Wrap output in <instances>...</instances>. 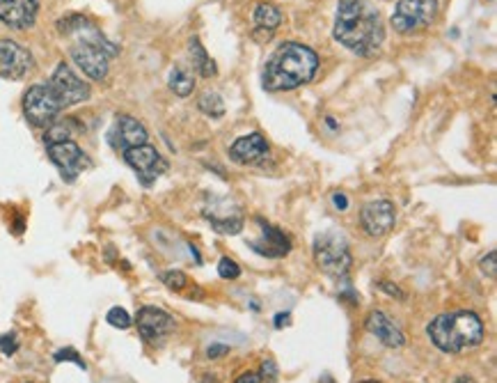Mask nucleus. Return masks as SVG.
<instances>
[{"instance_id": "obj_1", "label": "nucleus", "mask_w": 497, "mask_h": 383, "mask_svg": "<svg viewBox=\"0 0 497 383\" xmlns=\"http://www.w3.org/2000/svg\"><path fill=\"white\" fill-rule=\"evenodd\" d=\"M335 39L362 58H372L383 46L385 28L381 12L369 0H339L335 17Z\"/></svg>"}, {"instance_id": "obj_2", "label": "nucleus", "mask_w": 497, "mask_h": 383, "mask_svg": "<svg viewBox=\"0 0 497 383\" xmlns=\"http://www.w3.org/2000/svg\"><path fill=\"white\" fill-rule=\"evenodd\" d=\"M319 69V55L310 46L282 44L275 48V53L266 60L264 67V87L268 92H289L314 79Z\"/></svg>"}, {"instance_id": "obj_3", "label": "nucleus", "mask_w": 497, "mask_h": 383, "mask_svg": "<svg viewBox=\"0 0 497 383\" xmlns=\"http://www.w3.org/2000/svg\"><path fill=\"white\" fill-rule=\"evenodd\" d=\"M426 335L443 353H463L484 342V322L472 310L445 312L426 324Z\"/></svg>"}, {"instance_id": "obj_4", "label": "nucleus", "mask_w": 497, "mask_h": 383, "mask_svg": "<svg viewBox=\"0 0 497 383\" xmlns=\"http://www.w3.org/2000/svg\"><path fill=\"white\" fill-rule=\"evenodd\" d=\"M314 260H317L319 269L326 276L337 278V280L346 278L353 267L346 236L337 229H326V232L317 234V239H314Z\"/></svg>"}, {"instance_id": "obj_5", "label": "nucleus", "mask_w": 497, "mask_h": 383, "mask_svg": "<svg viewBox=\"0 0 497 383\" xmlns=\"http://www.w3.org/2000/svg\"><path fill=\"white\" fill-rule=\"evenodd\" d=\"M438 17V0H399L392 14V28L399 34H412L431 25Z\"/></svg>"}, {"instance_id": "obj_6", "label": "nucleus", "mask_w": 497, "mask_h": 383, "mask_svg": "<svg viewBox=\"0 0 497 383\" xmlns=\"http://www.w3.org/2000/svg\"><path fill=\"white\" fill-rule=\"evenodd\" d=\"M62 113L58 99L51 92L48 83L30 85L23 94V115L32 127H51Z\"/></svg>"}, {"instance_id": "obj_7", "label": "nucleus", "mask_w": 497, "mask_h": 383, "mask_svg": "<svg viewBox=\"0 0 497 383\" xmlns=\"http://www.w3.org/2000/svg\"><path fill=\"white\" fill-rule=\"evenodd\" d=\"M46 83H48V87H51V92L55 94V99H58L62 110L78 106V103L89 99V85L74 72L72 65H67V62H60Z\"/></svg>"}, {"instance_id": "obj_8", "label": "nucleus", "mask_w": 497, "mask_h": 383, "mask_svg": "<svg viewBox=\"0 0 497 383\" xmlns=\"http://www.w3.org/2000/svg\"><path fill=\"white\" fill-rule=\"evenodd\" d=\"M133 324L138 326L140 338L145 340V344L149 346H163L167 342V338L172 335L174 329H177V322L170 312L156 308V305H145V308L138 310Z\"/></svg>"}, {"instance_id": "obj_9", "label": "nucleus", "mask_w": 497, "mask_h": 383, "mask_svg": "<svg viewBox=\"0 0 497 383\" xmlns=\"http://www.w3.org/2000/svg\"><path fill=\"white\" fill-rule=\"evenodd\" d=\"M46 152H48L51 163L60 170L62 182H67V184H74L81 172L92 165L89 156L74 141L51 143V145H46Z\"/></svg>"}, {"instance_id": "obj_10", "label": "nucleus", "mask_w": 497, "mask_h": 383, "mask_svg": "<svg viewBox=\"0 0 497 383\" xmlns=\"http://www.w3.org/2000/svg\"><path fill=\"white\" fill-rule=\"evenodd\" d=\"M124 161L136 170V175L140 182H142V186H151L167 170V161L160 156V152L156 147H151L149 143L126 149Z\"/></svg>"}, {"instance_id": "obj_11", "label": "nucleus", "mask_w": 497, "mask_h": 383, "mask_svg": "<svg viewBox=\"0 0 497 383\" xmlns=\"http://www.w3.org/2000/svg\"><path fill=\"white\" fill-rule=\"evenodd\" d=\"M34 65L32 53L14 39H0V79L21 81Z\"/></svg>"}, {"instance_id": "obj_12", "label": "nucleus", "mask_w": 497, "mask_h": 383, "mask_svg": "<svg viewBox=\"0 0 497 383\" xmlns=\"http://www.w3.org/2000/svg\"><path fill=\"white\" fill-rule=\"evenodd\" d=\"M396 222V207L390 200H374L362 207L360 225L369 236H385L394 229Z\"/></svg>"}, {"instance_id": "obj_13", "label": "nucleus", "mask_w": 497, "mask_h": 383, "mask_svg": "<svg viewBox=\"0 0 497 383\" xmlns=\"http://www.w3.org/2000/svg\"><path fill=\"white\" fill-rule=\"evenodd\" d=\"M108 141L115 149L126 152L131 147H138V145H145L147 141H149V134H147L145 124L138 122L136 117L117 115L115 127L110 129V134H108Z\"/></svg>"}, {"instance_id": "obj_14", "label": "nucleus", "mask_w": 497, "mask_h": 383, "mask_svg": "<svg viewBox=\"0 0 497 383\" xmlns=\"http://www.w3.org/2000/svg\"><path fill=\"white\" fill-rule=\"evenodd\" d=\"M39 14V0H0V21L12 30H28Z\"/></svg>"}, {"instance_id": "obj_15", "label": "nucleus", "mask_w": 497, "mask_h": 383, "mask_svg": "<svg viewBox=\"0 0 497 383\" xmlns=\"http://www.w3.org/2000/svg\"><path fill=\"white\" fill-rule=\"evenodd\" d=\"M257 222L262 225V236L248 241V246L255 250L257 255L271 257V260H279V257H286L291 253V239L282 232V229L268 225V222H264L262 218H257Z\"/></svg>"}, {"instance_id": "obj_16", "label": "nucleus", "mask_w": 497, "mask_h": 383, "mask_svg": "<svg viewBox=\"0 0 497 383\" xmlns=\"http://www.w3.org/2000/svg\"><path fill=\"white\" fill-rule=\"evenodd\" d=\"M365 329H367V333H372L378 342L390 346V349H401V346L405 344L403 331L399 329V326L381 310L369 312L367 319H365Z\"/></svg>"}, {"instance_id": "obj_17", "label": "nucleus", "mask_w": 497, "mask_h": 383, "mask_svg": "<svg viewBox=\"0 0 497 383\" xmlns=\"http://www.w3.org/2000/svg\"><path fill=\"white\" fill-rule=\"evenodd\" d=\"M268 156V143L262 134H248L236 138L234 145L229 147V158L239 165H255L262 163Z\"/></svg>"}, {"instance_id": "obj_18", "label": "nucleus", "mask_w": 497, "mask_h": 383, "mask_svg": "<svg viewBox=\"0 0 497 383\" xmlns=\"http://www.w3.org/2000/svg\"><path fill=\"white\" fill-rule=\"evenodd\" d=\"M252 19H255V39H271L273 32L277 30V25L282 23V14L275 5L271 3H259L255 7V14H252Z\"/></svg>"}, {"instance_id": "obj_19", "label": "nucleus", "mask_w": 497, "mask_h": 383, "mask_svg": "<svg viewBox=\"0 0 497 383\" xmlns=\"http://www.w3.org/2000/svg\"><path fill=\"white\" fill-rule=\"evenodd\" d=\"M167 83H170V90L177 96H188L195 90V76L181 65L172 67L170 76H167Z\"/></svg>"}, {"instance_id": "obj_20", "label": "nucleus", "mask_w": 497, "mask_h": 383, "mask_svg": "<svg viewBox=\"0 0 497 383\" xmlns=\"http://www.w3.org/2000/svg\"><path fill=\"white\" fill-rule=\"evenodd\" d=\"M191 58H193V67L198 69V74L200 76H204V79H211V76H215V62L209 58L207 51H204V46L200 44V39L198 37H193L191 39Z\"/></svg>"}, {"instance_id": "obj_21", "label": "nucleus", "mask_w": 497, "mask_h": 383, "mask_svg": "<svg viewBox=\"0 0 497 383\" xmlns=\"http://www.w3.org/2000/svg\"><path fill=\"white\" fill-rule=\"evenodd\" d=\"M200 110L209 117H222L225 115V101L218 92H204L198 101Z\"/></svg>"}, {"instance_id": "obj_22", "label": "nucleus", "mask_w": 497, "mask_h": 383, "mask_svg": "<svg viewBox=\"0 0 497 383\" xmlns=\"http://www.w3.org/2000/svg\"><path fill=\"white\" fill-rule=\"evenodd\" d=\"M106 322H108L110 326H113V329L126 331V329H131L133 319H131V315H129V312H126L124 308H120V305H115V308H110V310H108Z\"/></svg>"}, {"instance_id": "obj_23", "label": "nucleus", "mask_w": 497, "mask_h": 383, "mask_svg": "<svg viewBox=\"0 0 497 383\" xmlns=\"http://www.w3.org/2000/svg\"><path fill=\"white\" fill-rule=\"evenodd\" d=\"M53 363H74V365H78L81 370H87V363L83 360V356L76 349H72V346H65V349H60V351H55L53 353Z\"/></svg>"}, {"instance_id": "obj_24", "label": "nucleus", "mask_w": 497, "mask_h": 383, "mask_svg": "<svg viewBox=\"0 0 497 383\" xmlns=\"http://www.w3.org/2000/svg\"><path fill=\"white\" fill-rule=\"evenodd\" d=\"M218 276L222 280H236V278H241V267L232 257H222L218 262Z\"/></svg>"}, {"instance_id": "obj_25", "label": "nucleus", "mask_w": 497, "mask_h": 383, "mask_svg": "<svg viewBox=\"0 0 497 383\" xmlns=\"http://www.w3.org/2000/svg\"><path fill=\"white\" fill-rule=\"evenodd\" d=\"M163 282H165L167 289L181 291V289H184L186 284H188V276L184 273V271L172 269V271H167V273H163Z\"/></svg>"}, {"instance_id": "obj_26", "label": "nucleus", "mask_w": 497, "mask_h": 383, "mask_svg": "<svg viewBox=\"0 0 497 383\" xmlns=\"http://www.w3.org/2000/svg\"><path fill=\"white\" fill-rule=\"evenodd\" d=\"M0 351H3V356H14V353L19 351V340H17V333H5V335H0Z\"/></svg>"}, {"instance_id": "obj_27", "label": "nucleus", "mask_w": 497, "mask_h": 383, "mask_svg": "<svg viewBox=\"0 0 497 383\" xmlns=\"http://www.w3.org/2000/svg\"><path fill=\"white\" fill-rule=\"evenodd\" d=\"M259 377L262 381H268V383H275L279 379V370H277V363L273 358H266L262 363V370H259Z\"/></svg>"}, {"instance_id": "obj_28", "label": "nucleus", "mask_w": 497, "mask_h": 383, "mask_svg": "<svg viewBox=\"0 0 497 383\" xmlns=\"http://www.w3.org/2000/svg\"><path fill=\"white\" fill-rule=\"evenodd\" d=\"M495 257H497V253L495 250H491V253H488L484 260H481V271H484V273L491 278V280H495V276H497V269H495Z\"/></svg>"}, {"instance_id": "obj_29", "label": "nucleus", "mask_w": 497, "mask_h": 383, "mask_svg": "<svg viewBox=\"0 0 497 383\" xmlns=\"http://www.w3.org/2000/svg\"><path fill=\"white\" fill-rule=\"evenodd\" d=\"M227 353H229V346H227V344L213 342V344L207 349V358H209V360H218V358H222V356H227Z\"/></svg>"}, {"instance_id": "obj_30", "label": "nucleus", "mask_w": 497, "mask_h": 383, "mask_svg": "<svg viewBox=\"0 0 497 383\" xmlns=\"http://www.w3.org/2000/svg\"><path fill=\"white\" fill-rule=\"evenodd\" d=\"M378 289H381V291H385V294H390V296L399 298V301H403V298H405V294H403V291L399 289L396 284H392V282H378Z\"/></svg>"}, {"instance_id": "obj_31", "label": "nucleus", "mask_w": 497, "mask_h": 383, "mask_svg": "<svg viewBox=\"0 0 497 383\" xmlns=\"http://www.w3.org/2000/svg\"><path fill=\"white\" fill-rule=\"evenodd\" d=\"M234 383H262V377H259V372H243Z\"/></svg>"}, {"instance_id": "obj_32", "label": "nucleus", "mask_w": 497, "mask_h": 383, "mask_svg": "<svg viewBox=\"0 0 497 383\" xmlns=\"http://www.w3.org/2000/svg\"><path fill=\"white\" fill-rule=\"evenodd\" d=\"M291 324V315L289 312H279V315H275V322H273V326L279 331V329H284V326H289Z\"/></svg>"}, {"instance_id": "obj_33", "label": "nucleus", "mask_w": 497, "mask_h": 383, "mask_svg": "<svg viewBox=\"0 0 497 383\" xmlns=\"http://www.w3.org/2000/svg\"><path fill=\"white\" fill-rule=\"evenodd\" d=\"M332 202H335V207H337V209H346L348 207V200L344 198V195H341V193H337V195H335V198H332Z\"/></svg>"}, {"instance_id": "obj_34", "label": "nucleus", "mask_w": 497, "mask_h": 383, "mask_svg": "<svg viewBox=\"0 0 497 383\" xmlns=\"http://www.w3.org/2000/svg\"><path fill=\"white\" fill-rule=\"evenodd\" d=\"M452 383H477L472 377H467V374H461V377H456Z\"/></svg>"}, {"instance_id": "obj_35", "label": "nucleus", "mask_w": 497, "mask_h": 383, "mask_svg": "<svg viewBox=\"0 0 497 383\" xmlns=\"http://www.w3.org/2000/svg\"><path fill=\"white\" fill-rule=\"evenodd\" d=\"M326 124H328V127H330V129H337V124H335L332 117H326Z\"/></svg>"}, {"instance_id": "obj_36", "label": "nucleus", "mask_w": 497, "mask_h": 383, "mask_svg": "<svg viewBox=\"0 0 497 383\" xmlns=\"http://www.w3.org/2000/svg\"><path fill=\"white\" fill-rule=\"evenodd\" d=\"M360 383H378V381H360Z\"/></svg>"}]
</instances>
